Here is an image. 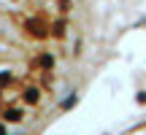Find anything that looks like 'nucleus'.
I'll use <instances>...</instances> for the list:
<instances>
[{
	"label": "nucleus",
	"mask_w": 146,
	"mask_h": 135,
	"mask_svg": "<svg viewBox=\"0 0 146 135\" xmlns=\"http://www.w3.org/2000/svg\"><path fill=\"white\" fill-rule=\"evenodd\" d=\"M5 116H8L11 122H16V119H22V116H19V111H8V114H5Z\"/></svg>",
	"instance_id": "1"
},
{
	"label": "nucleus",
	"mask_w": 146,
	"mask_h": 135,
	"mask_svg": "<svg viewBox=\"0 0 146 135\" xmlns=\"http://www.w3.org/2000/svg\"><path fill=\"white\" fill-rule=\"evenodd\" d=\"M0 135H5V127H3V124H0Z\"/></svg>",
	"instance_id": "2"
}]
</instances>
